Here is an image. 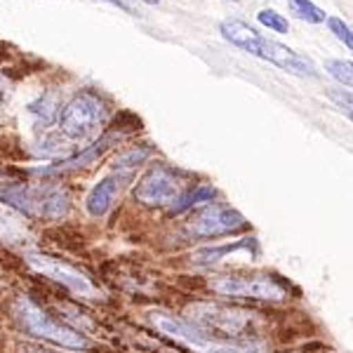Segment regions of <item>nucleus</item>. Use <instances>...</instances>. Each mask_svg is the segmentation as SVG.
Wrapping results in <instances>:
<instances>
[{
	"instance_id": "obj_1",
	"label": "nucleus",
	"mask_w": 353,
	"mask_h": 353,
	"mask_svg": "<svg viewBox=\"0 0 353 353\" xmlns=\"http://www.w3.org/2000/svg\"><path fill=\"white\" fill-rule=\"evenodd\" d=\"M219 33L224 36V41H229L236 48L245 50V52L259 57L264 61H271L273 66L283 68L288 73H294V76H304V78H316L318 71L313 66V61L309 57L294 52L288 45L271 41V38H264L261 33L254 31L250 24H245L241 19H224L219 24Z\"/></svg>"
},
{
	"instance_id": "obj_2",
	"label": "nucleus",
	"mask_w": 353,
	"mask_h": 353,
	"mask_svg": "<svg viewBox=\"0 0 353 353\" xmlns=\"http://www.w3.org/2000/svg\"><path fill=\"white\" fill-rule=\"evenodd\" d=\"M151 323L158 332L165 334L168 339L176 341L184 349H189L191 353H264L266 351V344H261V341L214 337V334L203 332V330L193 327L191 323L163 311H153Z\"/></svg>"
},
{
	"instance_id": "obj_3",
	"label": "nucleus",
	"mask_w": 353,
	"mask_h": 353,
	"mask_svg": "<svg viewBox=\"0 0 353 353\" xmlns=\"http://www.w3.org/2000/svg\"><path fill=\"white\" fill-rule=\"evenodd\" d=\"M12 316L21 332L31 334V337L52 341L57 346H66V349H88L90 346V341L78 330L68 327L64 323H57L50 313H45L28 297H19L14 301Z\"/></svg>"
},
{
	"instance_id": "obj_4",
	"label": "nucleus",
	"mask_w": 353,
	"mask_h": 353,
	"mask_svg": "<svg viewBox=\"0 0 353 353\" xmlns=\"http://www.w3.org/2000/svg\"><path fill=\"white\" fill-rule=\"evenodd\" d=\"M186 316L193 327L210 334H224L226 339H241L243 334H250L254 327V313L233 309V306L210 304V301H196L186 309Z\"/></svg>"
},
{
	"instance_id": "obj_5",
	"label": "nucleus",
	"mask_w": 353,
	"mask_h": 353,
	"mask_svg": "<svg viewBox=\"0 0 353 353\" xmlns=\"http://www.w3.org/2000/svg\"><path fill=\"white\" fill-rule=\"evenodd\" d=\"M0 201L12 205L26 217H43V219H59L71 208L66 191L54 186H24L10 184L0 189Z\"/></svg>"
},
{
	"instance_id": "obj_6",
	"label": "nucleus",
	"mask_w": 353,
	"mask_h": 353,
	"mask_svg": "<svg viewBox=\"0 0 353 353\" xmlns=\"http://www.w3.org/2000/svg\"><path fill=\"white\" fill-rule=\"evenodd\" d=\"M104 123H106V104L94 92L76 94L64 106V111L59 113L61 134L73 141H83L94 137Z\"/></svg>"
},
{
	"instance_id": "obj_7",
	"label": "nucleus",
	"mask_w": 353,
	"mask_h": 353,
	"mask_svg": "<svg viewBox=\"0 0 353 353\" xmlns=\"http://www.w3.org/2000/svg\"><path fill=\"white\" fill-rule=\"evenodd\" d=\"M210 288H212V292L221 294V297L266 301L288 299V290L269 276H217L210 281Z\"/></svg>"
},
{
	"instance_id": "obj_8",
	"label": "nucleus",
	"mask_w": 353,
	"mask_h": 353,
	"mask_svg": "<svg viewBox=\"0 0 353 353\" xmlns=\"http://www.w3.org/2000/svg\"><path fill=\"white\" fill-rule=\"evenodd\" d=\"M26 264L31 266L33 271L43 273L45 278H52L54 283L64 285L66 290H71L73 294L78 297H85V299H97L99 297V290L83 271L73 269L71 264L61 259H54V257H48V254H26Z\"/></svg>"
},
{
	"instance_id": "obj_9",
	"label": "nucleus",
	"mask_w": 353,
	"mask_h": 353,
	"mask_svg": "<svg viewBox=\"0 0 353 353\" xmlns=\"http://www.w3.org/2000/svg\"><path fill=\"white\" fill-rule=\"evenodd\" d=\"M181 196V181L172 170L165 165H156L141 176L134 189V198L141 205L161 208V205H174Z\"/></svg>"
},
{
	"instance_id": "obj_10",
	"label": "nucleus",
	"mask_w": 353,
	"mask_h": 353,
	"mask_svg": "<svg viewBox=\"0 0 353 353\" xmlns=\"http://www.w3.org/2000/svg\"><path fill=\"white\" fill-rule=\"evenodd\" d=\"M245 217L241 212L231 208H221V205H210L205 208L196 219L191 221L189 231L196 238H217L226 236V233H236L245 229Z\"/></svg>"
},
{
	"instance_id": "obj_11",
	"label": "nucleus",
	"mask_w": 353,
	"mask_h": 353,
	"mask_svg": "<svg viewBox=\"0 0 353 353\" xmlns=\"http://www.w3.org/2000/svg\"><path fill=\"white\" fill-rule=\"evenodd\" d=\"M125 179V174L113 172L111 176H104L92 186V191L88 193V201H85V208L92 217H101L111 210L113 201H116L118 191H121V181Z\"/></svg>"
},
{
	"instance_id": "obj_12",
	"label": "nucleus",
	"mask_w": 353,
	"mask_h": 353,
	"mask_svg": "<svg viewBox=\"0 0 353 353\" xmlns=\"http://www.w3.org/2000/svg\"><path fill=\"white\" fill-rule=\"evenodd\" d=\"M123 134H106L101 137L99 141H94L92 146H88L83 153H78V156L73 158H66L64 163H57L52 165V168H38L36 172L38 174H59V172H68V170H78V168H85V165H90L92 161H97V158L101 156L106 149H109L111 144H116V141H121Z\"/></svg>"
},
{
	"instance_id": "obj_13",
	"label": "nucleus",
	"mask_w": 353,
	"mask_h": 353,
	"mask_svg": "<svg viewBox=\"0 0 353 353\" xmlns=\"http://www.w3.org/2000/svg\"><path fill=\"white\" fill-rule=\"evenodd\" d=\"M243 250H257V243L254 238H243V241H236V243H226V245H217V248H203L193 254V264L198 266H212V264H219L221 259L231 257L236 252H243Z\"/></svg>"
},
{
	"instance_id": "obj_14",
	"label": "nucleus",
	"mask_w": 353,
	"mask_h": 353,
	"mask_svg": "<svg viewBox=\"0 0 353 353\" xmlns=\"http://www.w3.org/2000/svg\"><path fill=\"white\" fill-rule=\"evenodd\" d=\"M26 111H28V116L36 121V125L48 128V125H52L57 118H59V99H57L54 92H45L38 97L36 101H31Z\"/></svg>"
},
{
	"instance_id": "obj_15",
	"label": "nucleus",
	"mask_w": 353,
	"mask_h": 353,
	"mask_svg": "<svg viewBox=\"0 0 353 353\" xmlns=\"http://www.w3.org/2000/svg\"><path fill=\"white\" fill-rule=\"evenodd\" d=\"M217 196V191L212 186H196L189 193H181L179 201L174 203V212H186V210L196 208L201 203H212V198Z\"/></svg>"
},
{
	"instance_id": "obj_16",
	"label": "nucleus",
	"mask_w": 353,
	"mask_h": 353,
	"mask_svg": "<svg viewBox=\"0 0 353 353\" xmlns=\"http://www.w3.org/2000/svg\"><path fill=\"white\" fill-rule=\"evenodd\" d=\"M149 153L151 151L144 149V146H137V149L123 153V156H118L116 161H113V172L130 176V172L137 170V165H141V163L146 161V158H149Z\"/></svg>"
},
{
	"instance_id": "obj_17",
	"label": "nucleus",
	"mask_w": 353,
	"mask_h": 353,
	"mask_svg": "<svg viewBox=\"0 0 353 353\" xmlns=\"http://www.w3.org/2000/svg\"><path fill=\"white\" fill-rule=\"evenodd\" d=\"M288 3L292 8V14H297L299 19L309 21V24H323L327 19V14L318 5H313L311 0H288Z\"/></svg>"
},
{
	"instance_id": "obj_18",
	"label": "nucleus",
	"mask_w": 353,
	"mask_h": 353,
	"mask_svg": "<svg viewBox=\"0 0 353 353\" xmlns=\"http://www.w3.org/2000/svg\"><path fill=\"white\" fill-rule=\"evenodd\" d=\"M325 71L334 78L337 83H341L344 88H353V61L344 59H327L325 61Z\"/></svg>"
},
{
	"instance_id": "obj_19",
	"label": "nucleus",
	"mask_w": 353,
	"mask_h": 353,
	"mask_svg": "<svg viewBox=\"0 0 353 353\" xmlns=\"http://www.w3.org/2000/svg\"><path fill=\"white\" fill-rule=\"evenodd\" d=\"M26 236L24 226L19 224L14 217L0 212V238H5L8 243H21V238Z\"/></svg>"
},
{
	"instance_id": "obj_20",
	"label": "nucleus",
	"mask_w": 353,
	"mask_h": 353,
	"mask_svg": "<svg viewBox=\"0 0 353 353\" xmlns=\"http://www.w3.org/2000/svg\"><path fill=\"white\" fill-rule=\"evenodd\" d=\"M327 26H330V31L334 33V38H337L339 43H344L346 48L353 52V28L346 24L344 19H339V17H327Z\"/></svg>"
},
{
	"instance_id": "obj_21",
	"label": "nucleus",
	"mask_w": 353,
	"mask_h": 353,
	"mask_svg": "<svg viewBox=\"0 0 353 353\" xmlns=\"http://www.w3.org/2000/svg\"><path fill=\"white\" fill-rule=\"evenodd\" d=\"M257 19H259L261 26L271 28V31H276V33H288L290 31L288 19L283 14H278L276 10H261V12L257 14Z\"/></svg>"
},
{
	"instance_id": "obj_22",
	"label": "nucleus",
	"mask_w": 353,
	"mask_h": 353,
	"mask_svg": "<svg viewBox=\"0 0 353 353\" xmlns=\"http://www.w3.org/2000/svg\"><path fill=\"white\" fill-rule=\"evenodd\" d=\"M330 99L337 101V106L353 121V94L351 92H330Z\"/></svg>"
},
{
	"instance_id": "obj_23",
	"label": "nucleus",
	"mask_w": 353,
	"mask_h": 353,
	"mask_svg": "<svg viewBox=\"0 0 353 353\" xmlns=\"http://www.w3.org/2000/svg\"><path fill=\"white\" fill-rule=\"evenodd\" d=\"M5 92H8V81H5V78L0 76V101L5 99Z\"/></svg>"
},
{
	"instance_id": "obj_24",
	"label": "nucleus",
	"mask_w": 353,
	"mask_h": 353,
	"mask_svg": "<svg viewBox=\"0 0 353 353\" xmlns=\"http://www.w3.org/2000/svg\"><path fill=\"white\" fill-rule=\"evenodd\" d=\"M106 3H111V5H118V8H121V10H125V12H128V5H123L121 0H106Z\"/></svg>"
},
{
	"instance_id": "obj_25",
	"label": "nucleus",
	"mask_w": 353,
	"mask_h": 353,
	"mask_svg": "<svg viewBox=\"0 0 353 353\" xmlns=\"http://www.w3.org/2000/svg\"><path fill=\"white\" fill-rule=\"evenodd\" d=\"M144 3H149V5H156V3H161V0H144Z\"/></svg>"
},
{
	"instance_id": "obj_26",
	"label": "nucleus",
	"mask_w": 353,
	"mask_h": 353,
	"mask_svg": "<svg viewBox=\"0 0 353 353\" xmlns=\"http://www.w3.org/2000/svg\"><path fill=\"white\" fill-rule=\"evenodd\" d=\"M41 353H43V351H41ZM45 353H52V351H45Z\"/></svg>"
}]
</instances>
